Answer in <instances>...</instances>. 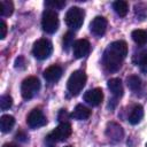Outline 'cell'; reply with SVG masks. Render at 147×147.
Returning <instances> with one entry per match:
<instances>
[{
	"instance_id": "8",
	"label": "cell",
	"mask_w": 147,
	"mask_h": 147,
	"mask_svg": "<svg viewBox=\"0 0 147 147\" xmlns=\"http://www.w3.org/2000/svg\"><path fill=\"white\" fill-rule=\"evenodd\" d=\"M26 123L31 129H38V127H41V126L46 125L47 119H46L45 115L42 114V111L40 109L34 108L26 116Z\"/></svg>"
},
{
	"instance_id": "7",
	"label": "cell",
	"mask_w": 147,
	"mask_h": 147,
	"mask_svg": "<svg viewBox=\"0 0 147 147\" xmlns=\"http://www.w3.org/2000/svg\"><path fill=\"white\" fill-rule=\"evenodd\" d=\"M53 52V46L52 42L47 39H39L33 44V48H32V54L36 59L38 60H46L49 57V55Z\"/></svg>"
},
{
	"instance_id": "16",
	"label": "cell",
	"mask_w": 147,
	"mask_h": 147,
	"mask_svg": "<svg viewBox=\"0 0 147 147\" xmlns=\"http://www.w3.org/2000/svg\"><path fill=\"white\" fill-rule=\"evenodd\" d=\"M142 117H144V108H142V106L137 105V106H134V107L132 108V110H131V113H130L129 122H130L131 124L136 125V124H138V123L142 119Z\"/></svg>"
},
{
	"instance_id": "27",
	"label": "cell",
	"mask_w": 147,
	"mask_h": 147,
	"mask_svg": "<svg viewBox=\"0 0 147 147\" xmlns=\"http://www.w3.org/2000/svg\"><path fill=\"white\" fill-rule=\"evenodd\" d=\"M70 116H71V115H69V114H68V111H67L65 109H61V110L59 111L57 119H59V122H60V123H67Z\"/></svg>"
},
{
	"instance_id": "31",
	"label": "cell",
	"mask_w": 147,
	"mask_h": 147,
	"mask_svg": "<svg viewBox=\"0 0 147 147\" xmlns=\"http://www.w3.org/2000/svg\"><path fill=\"white\" fill-rule=\"evenodd\" d=\"M2 147H18L16 144H13V142H7V144H5Z\"/></svg>"
},
{
	"instance_id": "15",
	"label": "cell",
	"mask_w": 147,
	"mask_h": 147,
	"mask_svg": "<svg viewBox=\"0 0 147 147\" xmlns=\"http://www.w3.org/2000/svg\"><path fill=\"white\" fill-rule=\"evenodd\" d=\"M90 116H91V110L83 105H77L75 107L74 111L71 113V117L77 121H85Z\"/></svg>"
},
{
	"instance_id": "25",
	"label": "cell",
	"mask_w": 147,
	"mask_h": 147,
	"mask_svg": "<svg viewBox=\"0 0 147 147\" xmlns=\"http://www.w3.org/2000/svg\"><path fill=\"white\" fill-rule=\"evenodd\" d=\"M11 105H13V99H11L10 95H8V94L1 95V98H0V108H1V110L9 109L11 107Z\"/></svg>"
},
{
	"instance_id": "21",
	"label": "cell",
	"mask_w": 147,
	"mask_h": 147,
	"mask_svg": "<svg viewBox=\"0 0 147 147\" xmlns=\"http://www.w3.org/2000/svg\"><path fill=\"white\" fill-rule=\"evenodd\" d=\"M113 8L114 10L116 11V14L121 17H124L126 14H127V10H129V5L126 1H123V0H118V1H115L113 3Z\"/></svg>"
},
{
	"instance_id": "24",
	"label": "cell",
	"mask_w": 147,
	"mask_h": 147,
	"mask_svg": "<svg viewBox=\"0 0 147 147\" xmlns=\"http://www.w3.org/2000/svg\"><path fill=\"white\" fill-rule=\"evenodd\" d=\"M45 6L52 10L62 9L65 6V1H63V0H47V1H45Z\"/></svg>"
},
{
	"instance_id": "10",
	"label": "cell",
	"mask_w": 147,
	"mask_h": 147,
	"mask_svg": "<svg viewBox=\"0 0 147 147\" xmlns=\"http://www.w3.org/2000/svg\"><path fill=\"white\" fill-rule=\"evenodd\" d=\"M107 25H108V22L105 17L102 16H96L92 20V22L90 23V30L91 32L94 34V36H98V37H101L105 34L106 30H107Z\"/></svg>"
},
{
	"instance_id": "28",
	"label": "cell",
	"mask_w": 147,
	"mask_h": 147,
	"mask_svg": "<svg viewBox=\"0 0 147 147\" xmlns=\"http://www.w3.org/2000/svg\"><path fill=\"white\" fill-rule=\"evenodd\" d=\"M25 67H26V62H25L24 56H18L15 60V68L16 69H25Z\"/></svg>"
},
{
	"instance_id": "26",
	"label": "cell",
	"mask_w": 147,
	"mask_h": 147,
	"mask_svg": "<svg viewBox=\"0 0 147 147\" xmlns=\"http://www.w3.org/2000/svg\"><path fill=\"white\" fill-rule=\"evenodd\" d=\"M74 37H75V34H74V32H71V31H68V32L63 36V48H64L65 51H68L69 47L74 45Z\"/></svg>"
},
{
	"instance_id": "11",
	"label": "cell",
	"mask_w": 147,
	"mask_h": 147,
	"mask_svg": "<svg viewBox=\"0 0 147 147\" xmlns=\"http://www.w3.org/2000/svg\"><path fill=\"white\" fill-rule=\"evenodd\" d=\"M90 48H91V45H90V42L86 39H78L72 45L74 56L76 59L85 57L90 53Z\"/></svg>"
},
{
	"instance_id": "5",
	"label": "cell",
	"mask_w": 147,
	"mask_h": 147,
	"mask_svg": "<svg viewBox=\"0 0 147 147\" xmlns=\"http://www.w3.org/2000/svg\"><path fill=\"white\" fill-rule=\"evenodd\" d=\"M39 90H40V82L34 76H30V77L25 78L22 82V85H21V94H22L23 99H25V100L32 99L38 93Z\"/></svg>"
},
{
	"instance_id": "33",
	"label": "cell",
	"mask_w": 147,
	"mask_h": 147,
	"mask_svg": "<svg viewBox=\"0 0 147 147\" xmlns=\"http://www.w3.org/2000/svg\"><path fill=\"white\" fill-rule=\"evenodd\" d=\"M146 147H147V144H146Z\"/></svg>"
},
{
	"instance_id": "6",
	"label": "cell",
	"mask_w": 147,
	"mask_h": 147,
	"mask_svg": "<svg viewBox=\"0 0 147 147\" xmlns=\"http://www.w3.org/2000/svg\"><path fill=\"white\" fill-rule=\"evenodd\" d=\"M41 28L47 33H54L59 29V16L55 10H44L41 16Z\"/></svg>"
},
{
	"instance_id": "29",
	"label": "cell",
	"mask_w": 147,
	"mask_h": 147,
	"mask_svg": "<svg viewBox=\"0 0 147 147\" xmlns=\"http://www.w3.org/2000/svg\"><path fill=\"white\" fill-rule=\"evenodd\" d=\"M7 34V24L1 21V24H0V39H5Z\"/></svg>"
},
{
	"instance_id": "18",
	"label": "cell",
	"mask_w": 147,
	"mask_h": 147,
	"mask_svg": "<svg viewBox=\"0 0 147 147\" xmlns=\"http://www.w3.org/2000/svg\"><path fill=\"white\" fill-rule=\"evenodd\" d=\"M131 37H132L133 41L137 45L142 46V45H146L147 44V31H145V30H141V29L133 30Z\"/></svg>"
},
{
	"instance_id": "17",
	"label": "cell",
	"mask_w": 147,
	"mask_h": 147,
	"mask_svg": "<svg viewBox=\"0 0 147 147\" xmlns=\"http://www.w3.org/2000/svg\"><path fill=\"white\" fill-rule=\"evenodd\" d=\"M15 125V118L11 115H2L0 118V129L3 133L9 132Z\"/></svg>"
},
{
	"instance_id": "3",
	"label": "cell",
	"mask_w": 147,
	"mask_h": 147,
	"mask_svg": "<svg viewBox=\"0 0 147 147\" xmlns=\"http://www.w3.org/2000/svg\"><path fill=\"white\" fill-rule=\"evenodd\" d=\"M86 84V75L82 70L74 71L67 83V88L71 95H77Z\"/></svg>"
},
{
	"instance_id": "12",
	"label": "cell",
	"mask_w": 147,
	"mask_h": 147,
	"mask_svg": "<svg viewBox=\"0 0 147 147\" xmlns=\"http://www.w3.org/2000/svg\"><path fill=\"white\" fill-rule=\"evenodd\" d=\"M103 99V93H102V90L101 88H92V90H88L85 92L84 94V101L86 103H88L90 106H99L101 103Z\"/></svg>"
},
{
	"instance_id": "32",
	"label": "cell",
	"mask_w": 147,
	"mask_h": 147,
	"mask_svg": "<svg viewBox=\"0 0 147 147\" xmlns=\"http://www.w3.org/2000/svg\"><path fill=\"white\" fill-rule=\"evenodd\" d=\"M65 147H72V146H65Z\"/></svg>"
},
{
	"instance_id": "20",
	"label": "cell",
	"mask_w": 147,
	"mask_h": 147,
	"mask_svg": "<svg viewBox=\"0 0 147 147\" xmlns=\"http://www.w3.org/2000/svg\"><path fill=\"white\" fill-rule=\"evenodd\" d=\"M134 63L137 65H139V68L142 72H147V49L142 51V52H140L139 54L136 55Z\"/></svg>"
},
{
	"instance_id": "1",
	"label": "cell",
	"mask_w": 147,
	"mask_h": 147,
	"mask_svg": "<svg viewBox=\"0 0 147 147\" xmlns=\"http://www.w3.org/2000/svg\"><path fill=\"white\" fill-rule=\"evenodd\" d=\"M126 55H127L126 42L123 40H116L109 44L108 47L105 49L102 56V63L108 71L115 72L121 68Z\"/></svg>"
},
{
	"instance_id": "23",
	"label": "cell",
	"mask_w": 147,
	"mask_h": 147,
	"mask_svg": "<svg viewBox=\"0 0 147 147\" xmlns=\"http://www.w3.org/2000/svg\"><path fill=\"white\" fill-rule=\"evenodd\" d=\"M134 13L139 20H145L147 16V5L146 3H137L134 6Z\"/></svg>"
},
{
	"instance_id": "30",
	"label": "cell",
	"mask_w": 147,
	"mask_h": 147,
	"mask_svg": "<svg viewBox=\"0 0 147 147\" xmlns=\"http://www.w3.org/2000/svg\"><path fill=\"white\" fill-rule=\"evenodd\" d=\"M16 139L20 140V141H26L28 140V137H26V134L23 131H18L16 133Z\"/></svg>"
},
{
	"instance_id": "4",
	"label": "cell",
	"mask_w": 147,
	"mask_h": 147,
	"mask_svg": "<svg viewBox=\"0 0 147 147\" xmlns=\"http://www.w3.org/2000/svg\"><path fill=\"white\" fill-rule=\"evenodd\" d=\"M85 11L79 7H71L65 14V24L71 30H78L84 22Z\"/></svg>"
},
{
	"instance_id": "9",
	"label": "cell",
	"mask_w": 147,
	"mask_h": 147,
	"mask_svg": "<svg viewBox=\"0 0 147 147\" xmlns=\"http://www.w3.org/2000/svg\"><path fill=\"white\" fill-rule=\"evenodd\" d=\"M106 136L111 142H118L124 137V131L121 125H118L115 122H110L107 124L106 127Z\"/></svg>"
},
{
	"instance_id": "19",
	"label": "cell",
	"mask_w": 147,
	"mask_h": 147,
	"mask_svg": "<svg viewBox=\"0 0 147 147\" xmlns=\"http://www.w3.org/2000/svg\"><path fill=\"white\" fill-rule=\"evenodd\" d=\"M126 85H127V87H129L131 91L138 92V91H140L141 87H142V82H141V79H140L138 76L131 75V76H129V77L126 78Z\"/></svg>"
},
{
	"instance_id": "14",
	"label": "cell",
	"mask_w": 147,
	"mask_h": 147,
	"mask_svg": "<svg viewBox=\"0 0 147 147\" xmlns=\"http://www.w3.org/2000/svg\"><path fill=\"white\" fill-rule=\"evenodd\" d=\"M107 85H108V88L110 90V92L113 93V95L115 98H121L123 95V85H122V80L119 78L109 79Z\"/></svg>"
},
{
	"instance_id": "2",
	"label": "cell",
	"mask_w": 147,
	"mask_h": 147,
	"mask_svg": "<svg viewBox=\"0 0 147 147\" xmlns=\"http://www.w3.org/2000/svg\"><path fill=\"white\" fill-rule=\"evenodd\" d=\"M72 133V127L70 123H60L52 132H49L45 137V145L46 147H54L56 142L67 140Z\"/></svg>"
},
{
	"instance_id": "13",
	"label": "cell",
	"mask_w": 147,
	"mask_h": 147,
	"mask_svg": "<svg viewBox=\"0 0 147 147\" xmlns=\"http://www.w3.org/2000/svg\"><path fill=\"white\" fill-rule=\"evenodd\" d=\"M62 76V68L60 65H51L44 71V78L49 83L57 82Z\"/></svg>"
},
{
	"instance_id": "22",
	"label": "cell",
	"mask_w": 147,
	"mask_h": 147,
	"mask_svg": "<svg viewBox=\"0 0 147 147\" xmlns=\"http://www.w3.org/2000/svg\"><path fill=\"white\" fill-rule=\"evenodd\" d=\"M14 11V5L11 1L8 0H2L0 1V15L2 17H8L13 14Z\"/></svg>"
}]
</instances>
